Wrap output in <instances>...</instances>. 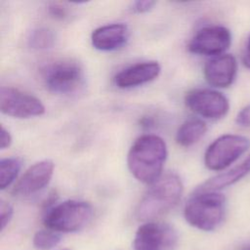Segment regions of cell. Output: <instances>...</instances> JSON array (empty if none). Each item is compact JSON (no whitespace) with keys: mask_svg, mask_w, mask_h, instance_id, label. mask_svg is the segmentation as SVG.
<instances>
[{"mask_svg":"<svg viewBox=\"0 0 250 250\" xmlns=\"http://www.w3.org/2000/svg\"><path fill=\"white\" fill-rule=\"evenodd\" d=\"M129 28L125 23H110L96 28L91 35L95 49L104 52L121 48L128 40Z\"/></svg>","mask_w":250,"mask_h":250,"instance_id":"5bb4252c","label":"cell"},{"mask_svg":"<svg viewBox=\"0 0 250 250\" xmlns=\"http://www.w3.org/2000/svg\"><path fill=\"white\" fill-rule=\"evenodd\" d=\"M235 122L240 127L249 128L250 127V104L245 105L241 110L237 113Z\"/></svg>","mask_w":250,"mask_h":250,"instance_id":"44dd1931","label":"cell"},{"mask_svg":"<svg viewBox=\"0 0 250 250\" xmlns=\"http://www.w3.org/2000/svg\"><path fill=\"white\" fill-rule=\"evenodd\" d=\"M14 214V209L13 206L1 199L0 201V226H1V230H4V229L10 224Z\"/></svg>","mask_w":250,"mask_h":250,"instance_id":"ffe728a7","label":"cell"},{"mask_svg":"<svg viewBox=\"0 0 250 250\" xmlns=\"http://www.w3.org/2000/svg\"><path fill=\"white\" fill-rule=\"evenodd\" d=\"M231 43L230 31L222 25L205 26L199 29L190 39L189 52L205 56H220L229 49Z\"/></svg>","mask_w":250,"mask_h":250,"instance_id":"30bf717a","label":"cell"},{"mask_svg":"<svg viewBox=\"0 0 250 250\" xmlns=\"http://www.w3.org/2000/svg\"><path fill=\"white\" fill-rule=\"evenodd\" d=\"M156 4L155 1H150V0H144V1H136L132 4V11L137 14H142V13H146L150 11L153 6Z\"/></svg>","mask_w":250,"mask_h":250,"instance_id":"7402d4cb","label":"cell"},{"mask_svg":"<svg viewBox=\"0 0 250 250\" xmlns=\"http://www.w3.org/2000/svg\"><path fill=\"white\" fill-rule=\"evenodd\" d=\"M166 158L167 146L163 139L156 135H143L130 147L127 165L138 181L151 185L161 177Z\"/></svg>","mask_w":250,"mask_h":250,"instance_id":"6da1fadb","label":"cell"},{"mask_svg":"<svg viewBox=\"0 0 250 250\" xmlns=\"http://www.w3.org/2000/svg\"><path fill=\"white\" fill-rule=\"evenodd\" d=\"M242 62L246 67L250 68V35L247 39L245 49H244V52L242 55Z\"/></svg>","mask_w":250,"mask_h":250,"instance_id":"d4e9b609","label":"cell"},{"mask_svg":"<svg viewBox=\"0 0 250 250\" xmlns=\"http://www.w3.org/2000/svg\"><path fill=\"white\" fill-rule=\"evenodd\" d=\"M41 75L47 89L60 95L73 94L84 84L82 66L71 60H60L45 65Z\"/></svg>","mask_w":250,"mask_h":250,"instance_id":"5b68a950","label":"cell"},{"mask_svg":"<svg viewBox=\"0 0 250 250\" xmlns=\"http://www.w3.org/2000/svg\"><path fill=\"white\" fill-rule=\"evenodd\" d=\"M178 233L169 224L146 222L136 231L135 250H173L178 243Z\"/></svg>","mask_w":250,"mask_h":250,"instance_id":"52a82bcc","label":"cell"},{"mask_svg":"<svg viewBox=\"0 0 250 250\" xmlns=\"http://www.w3.org/2000/svg\"><path fill=\"white\" fill-rule=\"evenodd\" d=\"M54 173V163L41 160L30 166L20 178L13 188L14 195L29 196L43 189L51 181Z\"/></svg>","mask_w":250,"mask_h":250,"instance_id":"8fae6325","label":"cell"},{"mask_svg":"<svg viewBox=\"0 0 250 250\" xmlns=\"http://www.w3.org/2000/svg\"><path fill=\"white\" fill-rule=\"evenodd\" d=\"M62 240L59 232L51 229H41L35 232L33 236V245L37 249L49 250L57 246Z\"/></svg>","mask_w":250,"mask_h":250,"instance_id":"d6986e66","label":"cell"},{"mask_svg":"<svg viewBox=\"0 0 250 250\" xmlns=\"http://www.w3.org/2000/svg\"><path fill=\"white\" fill-rule=\"evenodd\" d=\"M242 250H250V246H249V247H245V248H243Z\"/></svg>","mask_w":250,"mask_h":250,"instance_id":"484cf974","label":"cell"},{"mask_svg":"<svg viewBox=\"0 0 250 250\" xmlns=\"http://www.w3.org/2000/svg\"><path fill=\"white\" fill-rule=\"evenodd\" d=\"M93 217V208L81 200H65L51 207L45 214L44 226L57 232H75L84 229Z\"/></svg>","mask_w":250,"mask_h":250,"instance_id":"277c9868","label":"cell"},{"mask_svg":"<svg viewBox=\"0 0 250 250\" xmlns=\"http://www.w3.org/2000/svg\"><path fill=\"white\" fill-rule=\"evenodd\" d=\"M160 71L161 66L157 62H138L119 71L114 76V83L121 89L137 87L154 80Z\"/></svg>","mask_w":250,"mask_h":250,"instance_id":"4fadbf2b","label":"cell"},{"mask_svg":"<svg viewBox=\"0 0 250 250\" xmlns=\"http://www.w3.org/2000/svg\"><path fill=\"white\" fill-rule=\"evenodd\" d=\"M250 147V139L240 135L227 134L209 145L204 153L205 166L221 171L236 161Z\"/></svg>","mask_w":250,"mask_h":250,"instance_id":"8992f818","label":"cell"},{"mask_svg":"<svg viewBox=\"0 0 250 250\" xmlns=\"http://www.w3.org/2000/svg\"><path fill=\"white\" fill-rule=\"evenodd\" d=\"M56 36L52 30L40 27L32 30L27 38L28 46L34 50H46L54 46Z\"/></svg>","mask_w":250,"mask_h":250,"instance_id":"ac0fdd59","label":"cell"},{"mask_svg":"<svg viewBox=\"0 0 250 250\" xmlns=\"http://www.w3.org/2000/svg\"><path fill=\"white\" fill-rule=\"evenodd\" d=\"M0 110L2 113L16 118L40 116L45 106L36 97L12 87L0 89Z\"/></svg>","mask_w":250,"mask_h":250,"instance_id":"ba28073f","label":"cell"},{"mask_svg":"<svg viewBox=\"0 0 250 250\" xmlns=\"http://www.w3.org/2000/svg\"><path fill=\"white\" fill-rule=\"evenodd\" d=\"M21 168V161L16 157H7L0 160V188L5 189L16 180Z\"/></svg>","mask_w":250,"mask_h":250,"instance_id":"e0dca14e","label":"cell"},{"mask_svg":"<svg viewBox=\"0 0 250 250\" xmlns=\"http://www.w3.org/2000/svg\"><path fill=\"white\" fill-rule=\"evenodd\" d=\"M12 142L13 139L10 132L7 129H5V127L2 125L0 131V148L5 149L9 147L12 145Z\"/></svg>","mask_w":250,"mask_h":250,"instance_id":"603a6c76","label":"cell"},{"mask_svg":"<svg viewBox=\"0 0 250 250\" xmlns=\"http://www.w3.org/2000/svg\"><path fill=\"white\" fill-rule=\"evenodd\" d=\"M237 72L235 58L229 54L216 56L209 60L203 69L208 84L216 88H227L232 84Z\"/></svg>","mask_w":250,"mask_h":250,"instance_id":"7c38bea8","label":"cell"},{"mask_svg":"<svg viewBox=\"0 0 250 250\" xmlns=\"http://www.w3.org/2000/svg\"><path fill=\"white\" fill-rule=\"evenodd\" d=\"M207 125L204 121L197 118H191L185 121L178 129L176 141L181 146H190L205 135Z\"/></svg>","mask_w":250,"mask_h":250,"instance_id":"2e32d148","label":"cell"},{"mask_svg":"<svg viewBox=\"0 0 250 250\" xmlns=\"http://www.w3.org/2000/svg\"><path fill=\"white\" fill-rule=\"evenodd\" d=\"M50 13L56 17V18H60V19H62L66 16V11H65V8L58 5V4H54L52 6H50Z\"/></svg>","mask_w":250,"mask_h":250,"instance_id":"cb8c5ba5","label":"cell"},{"mask_svg":"<svg viewBox=\"0 0 250 250\" xmlns=\"http://www.w3.org/2000/svg\"><path fill=\"white\" fill-rule=\"evenodd\" d=\"M250 173V155L240 164L234 166L227 172L221 173L207 180L202 185L197 187L194 192L202 191H218L224 188L231 186L240 181Z\"/></svg>","mask_w":250,"mask_h":250,"instance_id":"9a60e30c","label":"cell"},{"mask_svg":"<svg viewBox=\"0 0 250 250\" xmlns=\"http://www.w3.org/2000/svg\"><path fill=\"white\" fill-rule=\"evenodd\" d=\"M226 198L219 191L194 192L184 208L186 221L204 231L216 229L224 221Z\"/></svg>","mask_w":250,"mask_h":250,"instance_id":"3957f363","label":"cell"},{"mask_svg":"<svg viewBox=\"0 0 250 250\" xmlns=\"http://www.w3.org/2000/svg\"><path fill=\"white\" fill-rule=\"evenodd\" d=\"M183 191V183L177 175L160 177L150 185L140 201L136 210L137 219L146 223L167 213L178 204Z\"/></svg>","mask_w":250,"mask_h":250,"instance_id":"7a4b0ae2","label":"cell"},{"mask_svg":"<svg viewBox=\"0 0 250 250\" xmlns=\"http://www.w3.org/2000/svg\"><path fill=\"white\" fill-rule=\"evenodd\" d=\"M185 103L191 111L211 120L223 118L229 108L228 99L222 93L210 89H193L188 92Z\"/></svg>","mask_w":250,"mask_h":250,"instance_id":"9c48e42d","label":"cell"}]
</instances>
